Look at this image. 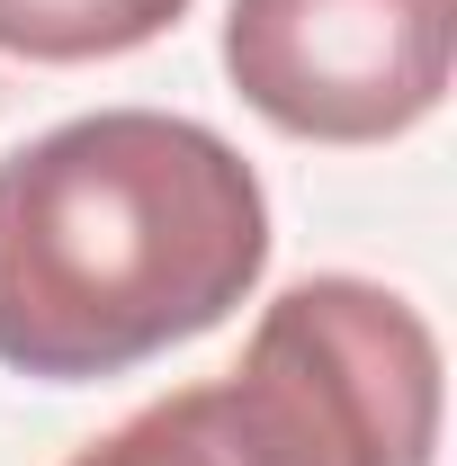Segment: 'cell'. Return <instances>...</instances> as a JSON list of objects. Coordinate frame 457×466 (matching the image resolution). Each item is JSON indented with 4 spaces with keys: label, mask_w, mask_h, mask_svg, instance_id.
Here are the masks:
<instances>
[{
    "label": "cell",
    "mask_w": 457,
    "mask_h": 466,
    "mask_svg": "<svg viewBox=\"0 0 457 466\" xmlns=\"http://www.w3.org/2000/svg\"><path fill=\"white\" fill-rule=\"evenodd\" d=\"M260 269V171L198 116L99 108L0 162V368L18 377H126L216 332Z\"/></svg>",
    "instance_id": "6da1fadb"
},
{
    "label": "cell",
    "mask_w": 457,
    "mask_h": 466,
    "mask_svg": "<svg viewBox=\"0 0 457 466\" xmlns=\"http://www.w3.org/2000/svg\"><path fill=\"white\" fill-rule=\"evenodd\" d=\"M63 466H305L287 449V431L251 404L242 386H179L162 404H144L135 421H117L108 440H90Z\"/></svg>",
    "instance_id": "277c9868"
},
{
    "label": "cell",
    "mask_w": 457,
    "mask_h": 466,
    "mask_svg": "<svg viewBox=\"0 0 457 466\" xmlns=\"http://www.w3.org/2000/svg\"><path fill=\"white\" fill-rule=\"evenodd\" d=\"M225 72L296 144H395L449 99L457 0H233Z\"/></svg>",
    "instance_id": "3957f363"
},
{
    "label": "cell",
    "mask_w": 457,
    "mask_h": 466,
    "mask_svg": "<svg viewBox=\"0 0 457 466\" xmlns=\"http://www.w3.org/2000/svg\"><path fill=\"white\" fill-rule=\"evenodd\" d=\"M233 386L287 431L305 466L440 458V341L377 279H296L251 323Z\"/></svg>",
    "instance_id": "7a4b0ae2"
},
{
    "label": "cell",
    "mask_w": 457,
    "mask_h": 466,
    "mask_svg": "<svg viewBox=\"0 0 457 466\" xmlns=\"http://www.w3.org/2000/svg\"><path fill=\"white\" fill-rule=\"evenodd\" d=\"M188 0H0V55L9 63H108L171 36Z\"/></svg>",
    "instance_id": "5b68a950"
}]
</instances>
